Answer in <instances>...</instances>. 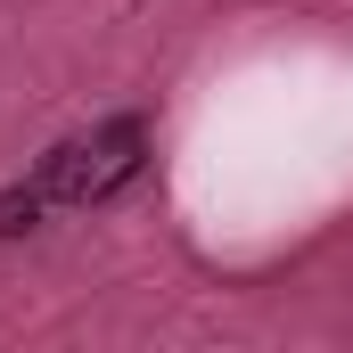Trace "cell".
I'll list each match as a JSON object with an SVG mask.
<instances>
[{"mask_svg":"<svg viewBox=\"0 0 353 353\" xmlns=\"http://www.w3.org/2000/svg\"><path fill=\"white\" fill-rule=\"evenodd\" d=\"M148 165V123L140 115H107L90 140H58L33 181L50 189V205H99V197H115V189H132Z\"/></svg>","mask_w":353,"mask_h":353,"instance_id":"obj_1","label":"cell"},{"mask_svg":"<svg viewBox=\"0 0 353 353\" xmlns=\"http://www.w3.org/2000/svg\"><path fill=\"white\" fill-rule=\"evenodd\" d=\"M41 214H50V189H41V181H8V189H0V239H25Z\"/></svg>","mask_w":353,"mask_h":353,"instance_id":"obj_2","label":"cell"}]
</instances>
